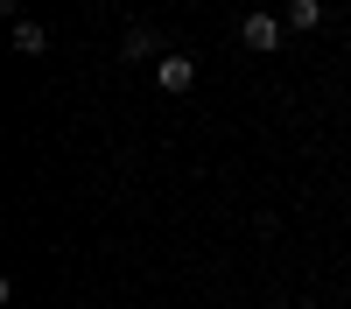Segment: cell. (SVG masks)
Listing matches in <instances>:
<instances>
[{
	"mask_svg": "<svg viewBox=\"0 0 351 309\" xmlns=\"http://www.w3.org/2000/svg\"><path fill=\"white\" fill-rule=\"evenodd\" d=\"M190 84H197V64H190L183 49H162V56H155V92H169V99H183Z\"/></svg>",
	"mask_w": 351,
	"mask_h": 309,
	"instance_id": "2",
	"label": "cell"
},
{
	"mask_svg": "<svg viewBox=\"0 0 351 309\" xmlns=\"http://www.w3.org/2000/svg\"><path fill=\"white\" fill-rule=\"evenodd\" d=\"M14 49H21V56H43V49H49V28H43V21H14Z\"/></svg>",
	"mask_w": 351,
	"mask_h": 309,
	"instance_id": "5",
	"label": "cell"
},
{
	"mask_svg": "<svg viewBox=\"0 0 351 309\" xmlns=\"http://www.w3.org/2000/svg\"><path fill=\"white\" fill-rule=\"evenodd\" d=\"M239 42H246V49H260V56H274V49L288 42V21H281V14H267V8H253V14H239Z\"/></svg>",
	"mask_w": 351,
	"mask_h": 309,
	"instance_id": "1",
	"label": "cell"
},
{
	"mask_svg": "<svg viewBox=\"0 0 351 309\" xmlns=\"http://www.w3.org/2000/svg\"><path fill=\"white\" fill-rule=\"evenodd\" d=\"M120 56H127V64H148V56H155V28H148V21H127Z\"/></svg>",
	"mask_w": 351,
	"mask_h": 309,
	"instance_id": "4",
	"label": "cell"
},
{
	"mask_svg": "<svg viewBox=\"0 0 351 309\" xmlns=\"http://www.w3.org/2000/svg\"><path fill=\"white\" fill-rule=\"evenodd\" d=\"M288 36H316V28H324V0H288Z\"/></svg>",
	"mask_w": 351,
	"mask_h": 309,
	"instance_id": "3",
	"label": "cell"
}]
</instances>
